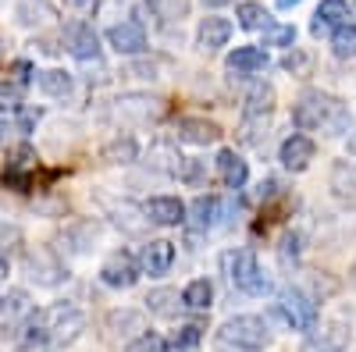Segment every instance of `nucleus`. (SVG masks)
I'll list each match as a JSON object with an SVG mask.
<instances>
[{
    "label": "nucleus",
    "mask_w": 356,
    "mask_h": 352,
    "mask_svg": "<svg viewBox=\"0 0 356 352\" xmlns=\"http://www.w3.org/2000/svg\"><path fill=\"white\" fill-rule=\"evenodd\" d=\"M292 125L300 132H321L335 139V135L353 132V114L339 97L324 90H307L292 107Z\"/></svg>",
    "instance_id": "nucleus-1"
},
{
    "label": "nucleus",
    "mask_w": 356,
    "mask_h": 352,
    "mask_svg": "<svg viewBox=\"0 0 356 352\" xmlns=\"http://www.w3.org/2000/svg\"><path fill=\"white\" fill-rule=\"evenodd\" d=\"M221 263H225L228 281L239 288V292H246V296H267V292L275 288L271 278L260 271L253 249H228V253L221 256Z\"/></svg>",
    "instance_id": "nucleus-2"
},
{
    "label": "nucleus",
    "mask_w": 356,
    "mask_h": 352,
    "mask_svg": "<svg viewBox=\"0 0 356 352\" xmlns=\"http://www.w3.org/2000/svg\"><path fill=\"white\" fill-rule=\"evenodd\" d=\"M40 320L47 328V345L50 349H65L75 338H82V331H86V313L75 303H54V306L40 310Z\"/></svg>",
    "instance_id": "nucleus-3"
},
{
    "label": "nucleus",
    "mask_w": 356,
    "mask_h": 352,
    "mask_svg": "<svg viewBox=\"0 0 356 352\" xmlns=\"http://www.w3.org/2000/svg\"><path fill=\"white\" fill-rule=\"evenodd\" d=\"M221 345H232V349H243V352H260L271 345V328H267L264 317H253V313H239L221 324L218 331Z\"/></svg>",
    "instance_id": "nucleus-4"
},
{
    "label": "nucleus",
    "mask_w": 356,
    "mask_h": 352,
    "mask_svg": "<svg viewBox=\"0 0 356 352\" xmlns=\"http://www.w3.org/2000/svg\"><path fill=\"white\" fill-rule=\"evenodd\" d=\"M22 267L29 274V281H36L40 288H57V285H65L68 281V267H65V260L57 256L50 246H36V249H29L25 260H22Z\"/></svg>",
    "instance_id": "nucleus-5"
},
{
    "label": "nucleus",
    "mask_w": 356,
    "mask_h": 352,
    "mask_svg": "<svg viewBox=\"0 0 356 352\" xmlns=\"http://www.w3.org/2000/svg\"><path fill=\"white\" fill-rule=\"evenodd\" d=\"M275 313L285 320L292 331H314L317 328V303L307 296L303 288H285L278 303H275Z\"/></svg>",
    "instance_id": "nucleus-6"
},
{
    "label": "nucleus",
    "mask_w": 356,
    "mask_h": 352,
    "mask_svg": "<svg viewBox=\"0 0 356 352\" xmlns=\"http://www.w3.org/2000/svg\"><path fill=\"white\" fill-rule=\"evenodd\" d=\"M97 203H100L104 217H111V224L122 228L125 235H143L146 224H154L150 217H146V207H139V203H132V199H118V196L97 192Z\"/></svg>",
    "instance_id": "nucleus-7"
},
{
    "label": "nucleus",
    "mask_w": 356,
    "mask_h": 352,
    "mask_svg": "<svg viewBox=\"0 0 356 352\" xmlns=\"http://www.w3.org/2000/svg\"><path fill=\"white\" fill-rule=\"evenodd\" d=\"M107 47L122 57H143L150 50V40H146V28L143 22H114L107 33H104Z\"/></svg>",
    "instance_id": "nucleus-8"
},
{
    "label": "nucleus",
    "mask_w": 356,
    "mask_h": 352,
    "mask_svg": "<svg viewBox=\"0 0 356 352\" xmlns=\"http://www.w3.org/2000/svg\"><path fill=\"white\" fill-rule=\"evenodd\" d=\"M114 114L122 121H139V125H150L164 114V100L150 97V93H122L114 100Z\"/></svg>",
    "instance_id": "nucleus-9"
},
{
    "label": "nucleus",
    "mask_w": 356,
    "mask_h": 352,
    "mask_svg": "<svg viewBox=\"0 0 356 352\" xmlns=\"http://www.w3.org/2000/svg\"><path fill=\"white\" fill-rule=\"evenodd\" d=\"M139 274H143V267H139V260H136L129 249L111 253V256L104 260V267H100V281H104L107 288H118V292L132 288V285L139 281Z\"/></svg>",
    "instance_id": "nucleus-10"
},
{
    "label": "nucleus",
    "mask_w": 356,
    "mask_h": 352,
    "mask_svg": "<svg viewBox=\"0 0 356 352\" xmlns=\"http://www.w3.org/2000/svg\"><path fill=\"white\" fill-rule=\"evenodd\" d=\"M65 47H68V53L75 57V61H82V65L100 61V36H97V28L89 25V22H72L65 28Z\"/></svg>",
    "instance_id": "nucleus-11"
},
{
    "label": "nucleus",
    "mask_w": 356,
    "mask_h": 352,
    "mask_svg": "<svg viewBox=\"0 0 356 352\" xmlns=\"http://www.w3.org/2000/svg\"><path fill=\"white\" fill-rule=\"evenodd\" d=\"M33 317V299L25 288H8V296H0V320H4V338H18V328Z\"/></svg>",
    "instance_id": "nucleus-12"
},
{
    "label": "nucleus",
    "mask_w": 356,
    "mask_h": 352,
    "mask_svg": "<svg viewBox=\"0 0 356 352\" xmlns=\"http://www.w3.org/2000/svg\"><path fill=\"white\" fill-rule=\"evenodd\" d=\"M100 235H104L100 221H93V217H79V221L65 224V231H61V242H65V246H68L75 256H86V253H93V249H97Z\"/></svg>",
    "instance_id": "nucleus-13"
},
{
    "label": "nucleus",
    "mask_w": 356,
    "mask_h": 352,
    "mask_svg": "<svg viewBox=\"0 0 356 352\" xmlns=\"http://www.w3.org/2000/svg\"><path fill=\"white\" fill-rule=\"evenodd\" d=\"M104 328L114 342H136L139 335H146V317L132 306H122V310H111L104 317Z\"/></svg>",
    "instance_id": "nucleus-14"
},
{
    "label": "nucleus",
    "mask_w": 356,
    "mask_h": 352,
    "mask_svg": "<svg viewBox=\"0 0 356 352\" xmlns=\"http://www.w3.org/2000/svg\"><path fill=\"white\" fill-rule=\"evenodd\" d=\"M314 153H317V146H314V139H310V135H303V132L289 135V139L278 146V160H282V167H285V171H292V174L307 171V167H310V160H314Z\"/></svg>",
    "instance_id": "nucleus-15"
},
{
    "label": "nucleus",
    "mask_w": 356,
    "mask_h": 352,
    "mask_svg": "<svg viewBox=\"0 0 356 352\" xmlns=\"http://www.w3.org/2000/svg\"><path fill=\"white\" fill-rule=\"evenodd\" d=\"M221 217H225V207H221L218 196H196L189 214H186V224H189L193 239H196V235H207L214 224H221Z\"/></svg>",
    "instance_id": "nucleus-16"
},
{
    "label": "nucleus",
    "mask_w": 356,
    "mask_h": 352,
    "mask_svg": "<svg viewBox=\"0 0 356 352\" xmlns=\"http://www.w3.org/2000/svg\"><path fill=\"white\" fill-rule=\"evenodd\" d=\"M175 139L189 146H214L221 139V125L207 121V117H178L175 121Z\"/></svg>",
    "instance_id": "nucleus-17"
},
{
    "label": "nucleus",
    "mask_w": 356,
    "mask_h": 352,
    "mask_svg": "<svg viewBox=\"0 0 356 352\" xmlns=\"http://www.w3.org/2000/svg\"><path fill=\"white\" fill-rule=\"evenodd\" d=\"M143 207H146V217H150L154 224H161V228L186 224V214H189V207L178 196H150Z\"/></svg>",
    "instance_id": "nucleus-18"
},
{
    "label": "nucleus",
    "mask_w": 356,
    "mask_h": 352,
    "mask_svg": "<svg viewBox=\"0 0 356 352\" xmlns=\"http://www.w3.org/2000/svg\"><path fill=\"white\" fill-rule=\"evenodd\" d=\"M228 40H232V22L228 18H221V15L200 18V25H196V47L203 53H214V50L228 47Z\"/></svg>",
    "instance_id": "nucleus-19"
},
{
    "label": "nucleus",
    "mask_w": 356,
    "mask_h": 352,
    "mask_svg": "<svg viewBox=\"0 0 356 352\" xmlns=\"http://www.w3.org/2000/svg\"><path fill=\"white\" fill-rule=\"evenodd\" d=\"M171 263H175V246L168 239H150L139 253V267L150 278H164L171 271Z\"/></svg>",
    "instance_id": "nucleus-20"
},
{
    "label": "nucleus",
    "mask_w": 356,
    "mask_h": 352,
    "mask_svg": "<svg viewBox=\"0 0 356 352\" xmlns=\"http://www.w3.org/2000/svg\"><path fill=\"white\" fill-rule=\"evenodd\" d=\"M267 50L264 47H235L232 53H228V61H225V68L235 75V78H250V75H260L264 68H267Z\"/></svg>",
    "instance_id": "nucleus-21"
},
{
    "label": "nucleus",
    "mask_w": 356,
    "mask_h": 352,
    "mask_svg": "<svg viewBox=\"0 0 356 352\" xmlns=\"http://www.w3.org/2000/svg\"><path fill=\"white\" fill-rule=\"evenodd\" d=\"M346 18H349V0H321L314 11V22H310V33L314 36L335 33L339 25H346Z\"/></svg>",
    "instance_id": "nucleus-22"
},
{
    "label": "nucleus",
    "mask_w": 356,
    "mask_h": 352,
    "mask_svg": "<svg viewBox=\"0 0 356 352\" xmlns=\"http://www.w3.org/2000/svg\"><path fill=\"white\" fill-rule=\"evenodd\" d=\"M275 114V85H253V90L246 93V103H243V117L246 121H267V117Z\"/></svg>",
    "instance_id": "nucleus-23"
},
{
    "label": "nucleus",
    "mask_w": 356,
    "mask_h": 352,
    "mask_svg": "<svg viewBox=\"0 0 356 352\" xmlns=\"http://www.w3.org/2000/svg\"><path fill=\"white\" fill-rule=\"evenodd\" d=\"M218 178L225 189H243L250 178V164L235 153V150H221L218 153Z\"/></svg>",
    "instance_id": "nucleus-24"
},
{
    "label": "nucleus",
    "mask_w": 356,
    "mask_h": 352,
    "mask_svg": "<svg viewBox=\"0 0 356 352\" xmlns=\"http://www.w3.org/2000/svg\"><path fill=\"white\" fill-rule=\"evenodd\" d=\"M150 164L154 171H161V174H168V178H182V171H186V157L175 150L171 142H157V146H150Z\"/></svg>",
    "instance_id": "nucleus-25"
},
{
    "label": "nucleus",
    "mask_w": 356,
    "mask_h": 352,
    "mask_svg": "<svg viewBox=\"0 0 356 352\" xmlns=\"http://www.w3.org/2000/svg\"><path fill=\"white\" fill-rule=\"evenodd\" d=\"M15 18L22 25H47V22L57 18V11H54V4H47V0H18Z\"/></svg>",
    "instance_id": "nucleus-26"
},
{
    "label": "nucleus",
    "mask_w": 356,
    "mask_h": 352,
    "mask_svg": "<svg viewBox=\"0 0 356 352\" xmlns=\"http://www.w3.org/2000/svg\"><path fill=\"white\" fill-rule=\"evenodd\" d=\"M182 303H186V310H196V313L211 310V303H214V285L207 281V278L189 281V285L182 288Z\"/></svg>",
    "instance_id": "nucleus-27"
},
{
    "label": "nucleus",
    "mask_w": 356,
    "mask_h": 352,
    "mask_svg": "<svg viewBox=\"0 0 356 352\" xmlns=\"http://www.w3.org/2000/svg\"><path fill=\"white\" fill-rule=\"evenodd\" d=\"M182 296H178L175 288H154L150 296H146V310H150L154 317H175L178 310H182Z\"/></svg>",
    "instance_id": "nucleus-28"
},
{
    "label": "nucleus",
    "mask_w": 356,
    "mask_h": 352,
    "mask_svg": "<svg viewBox=\"0 0 356 352\" xmlns=\"http://www.w3.org/2000/svg\"><path fill=\"white\" fill-rule=\"evenodd\" d=\"M72 85H75V78H72V72H65V68H47V72H40V90H43L47 97L65 100V97L72 93Z\"/></svg>",
    "instance_id": "nucleus-29"
},
{
    "label": "nucleus",
    "mask_w": 356,
    "mask_h": 352,
    "mask_svg": "<svg viewBox=\"0 0 356 352\" xmlns=\"http://www.w3.org/2000/svg\"><path fill=\"white\" fill-rule=\"evenodd\" d=\"M146 8H150L164 25H175V22H186L189 18L193 0H146Z\"/></svg>",
    "instance_id": "nucleus-30"
},
{
    "label": "nucleus",
    "mask_w": 356,
    "mask_h": 352,
    "mask_svg": "<svg viewBox=\"0 0 356 352\" xmlns=\"http://www.w3.org/2000/svg\"><path fill=\"white\" fill-rule=\"evenodd\" d=\"M136 157H139V142L132 139V135H118V139H111L107 146H104V160L107 164H136Z\"/></svg>",
    "instance_id": "nucleus-31"
},
{
    "label": "nucleus",
    "mask_w": 356,
    "mask_h": 352,
    "mask_svg": "<svg viewBox=\"0 0 356 352\" xmlns=\"http://www.w3.org/2000/svg\"><path fill=\"white\" fill-rule=\"evenodd\" d=\"M235 18H239V25L250 28V33H257V28H267V25H271V15H267V8L257 4V0H246V4L235 8Z\"/></svg>",
    "instance_id": "nucleus-32"
},
{
    "label": "nucleus",
    "mask_w": 356,
    "mask_h": 352,
    "mask_svg": "<svg viewBox=\"0 0 356 352\" xmlns=\"http://www.w3.org/2000/svg\"><path fill=\"white\" fill-rule=\"evenodd\" d=\"M332 53L339 57V61H353L356 57V25H339L332 33Z\"/></svg>",
    "instance_id": "nucleus-33"
},
{
    "label": "nucleus",
    "mask_w": 356,
    "mask_h": 352,
    "mask_svg": "<svg viewBox=\"0 0 356 352\" xmlns=\"http://www.w3.org/2000/svg\"><path fill=\"white\" fill-rule=\"evenodd\" d=\"M332 189H335L342 199H356V167H353V164L339 160V164L332 167Z\"/></svg>",
    "instance_id": "nucleus-34"
},
{
    "label": "nucleus",
    "mask_w": 356,
    "mask_h": 352,
    "mask_svg": "<svg viewBox=\"0 0 356 352\" xmlns=\"http://www.w3.org/2000/svg\"><path fill=\"white\" fill-rule=\"evenodd\" d=\"M200 342H203V328L200 324H182L171 335V349L175 352H200Z\"/></svg>",
    "instance_id": "nucleus-35"
},
{
    "label": "nucleus",
    "mask_w": 356,
    "mask_h": 352,
    "mask_svg": "<svg viewBox=\"0 0 356 352\" xmlns=\"http://www.w3.org/2000/svg\"><path fill=\"white\" fill-rule=\"evenodd\" d=\"M282 68H285L292 78H307V75H310V53L289 47V53L282 57Z\"/></svg>",
    "instance_id": "nucleus-36"
},
{
    "label": "nucleus",
    "mask_w": 356,
    "mask_h": 352,
    "mask_svg": "<svg viewBox=\"0 0 356 352\" xmlns=\"http://www.w3.org/2000/svg\"><path fill=\"white\" fill-rule=\"evenodd\" d=\"M278 256H282L285 267L300 263V256H303V235H300V231H285V239H282V246H278Z\"/></svg>",
    "instance_id": "nucleus-37"
},
{
    "label": "nucleus",
    "mask_w": 356,
    "mask_h": 352,
    "mask_svg": "<svg viewBox=\"0 0 356 352\" xmlns=\"http://www.w3.org/2000/svg\"><path fill=\"white\" fill-rule=\"evenodd\" d=\"M264 43H267V47H285V50H289V47L296 43V28H292V25H275V22H271V25L264 28Z\"/></svg>",
    "instance_id": "nucleus-38"
},
{
    "label": "nucleus",
    "mask_w": 356,
    "mask_h": 352,
    "mask_svg": "<svg viewBox=\"0 0 356 352\" xmlns=\"http://www.w3.org/2000/svg\"><path fill=\"white\" fill-rule=\"evenodd\" d=\"M164 68H168L164 57H150V61L143 57V61H132V65H129V75H136V78H164V75H161Z\"/></svg>",
    "instance_id": "nucleus-39"
},
{
    "label": "nucleus",
    "mask_w": 356,
    "mask_h": 352,
    "mask_svg": "<svg viewBox=\"0 0 356 352\" xmlns=\"http://www.w3.org/2000/svg\"><path fill=\"white\" fill-rule=\"evenodd\" d=\"M171 345L161 338V335H154V331H146V335H139L136 342H129V352H168Z\"/></svg>",
    "instance_id": "nucleus-40"
},
{
    "label": "nucleus",
    "mask_w": 356,
    "mask_h": 352,
    "mask_svg": "<svg viewBox=\"0 0 356 352\" xmlns=\"http://www.w3.org/2000/svg\"><path fill=\"white\" fill-rule=\"evenodd\" d=\"M18 107H22V93H18V85H11V82H0V114L18 110Z\"/></svg>",
    "instance_id": "nucleus-41"
},
{
    "label": "nucleus",
    "mask_w": 356,
    "mask_h": 352,
    "mask_svg": "<svg viewBox=\"0 0 356 352\" xmlns=\"http://www.w3.org/2000/svg\"><path fill=\"white\" fill-rule=\"evenodd\" d=\"M18 242H22V231L15 224H8V221H0V256H8Z\"/></svg>",
    "instance_id": "nucleus-42"
},
{
    "label": "nucleus",
    "mask_w": 356,
    "mask_h": 352,
    "mask_svg": "<svg viewBox=\"0 0 356 352\" xmlns=\"http://www.w3.org/2000/svg\"><path fill=\"white\" fill-rule=\"evenodd\" d=\"M43 110H33V107H18V132H33L40 125Z\"/></svg>",
    "instance_id": "nucleus-43"
},
{
    "label": "nucleus",
    "mask_w": 356,
    "mask_h": 352,
    "mask_svg": "<svg viewBox=\"0 0 356 352\" xmlns=\"http://www.w3.org/2000/svg\"><path fill=\"white\" fill-rule=\"evenodd\" d=\"M11 72H15V85H25V82H33V75H40V72L33 68V61H15Z\"/></svg>",
    "instance_id": "nucleus-44"
},
{
    "label": "nucleus",
    "mask_w": 356,
    "mask_h": 352,
    "mask_svg": "<svg viewBox=\"0 0 356 352\" xmlns=\"http://www.w3.org/2000/svg\"><path fill=\"white\" fill-rule=\"evenodd\" d=\"M346 153L356 160V128H353V135H346Z\"/></svg>",
    "instance_id": "nucleus-45"
},
{
    "label": "nucleus",
    "mask_w": 356,
    "mask_h": 352,
    "mask_svg": "<svg viewBox=\"0 0 356 352\" xmlns=\"http://www.w3.org/2000/svg\"><path fill=\"white\" fill-rule=\"evenodd\" d=\"M303 4V0H275V8L278 11H289V8H300Z\"/></svg>",
    "instance_id": "nucleus-46"
},
{
    "label": "nucleus",
    "mask_w": 356,
    "mask_h": 352,
    "mask_svg": "<svg viewBox=\"0 0 356 352\" xmlns=\"http://www.w3.org/2000/svg\"><path fill=\"white\" fill-rule=\"evenodd\" d=\"M203 8H225V4H232V0H200Z\"/></svg>",
    "instance_id": "nucleus-47"
},
{
    "label": "nucleus",
    "mask_w": 356,
    "mask_h": 352,
    "mask_svg": "<svg viewBox=\"0 0 356 352\" xmlns=\"http://www.w3.org/2000/svg\"><path fill=\"white\" fill-rule=\"evenodd\" d=\"M4 142H8V121L0 117V146H4Z\"/></svg>",
    "instance_id": "nucleus-48"
},
{
    "label": "nucleus",
    "mask_w": 356,
    "mask_h": 352,
    "mask_svg": "<svg viewBox=\"0 0 356 352\" xmlns=\"http://www.w3.org/2000/svg\"><path fill=\"white\" fill-rule=\"evenodd\" d=\"M4 274H8V256H0V281H4Z\"/></svg>",
    "instance_id": "nucleus-49"
},
{
    "label": "nucleus",
    "mask_w": 356,
    "mask_h": 352,
    "mask_svg": "<svg viewBox=\"0 0 356 352\" xmlns=\"http://www.w3.org/2000/svg\"><path fill=\"white\" fill-rule=\"evenodd\" d=\"M72 8H86V4H93V0H68Z\"/></svg>",
    "instance_id": "nucleus-50"
},
{
    "label": "nucleus",
    "mask_w": 356,
    "mask_h": 352,
    "mask_svg": "<svg viewBox=\"0 0 356 352\" xmlns=\"http://www.w3.org/2000/svg\"><path fill=\"white\" fill-rule=\"evenodd\" d=\"M349 15L356 18V0H349Z\"/></svg>",
    "instance_id": "nucleus-51"
},
{
    "label": "nucleus",
    "mask_w": 356,
    "mask_h": 352,
    "mask_svg": "<svg viewBox=\"0 0 356 352\" xmlns=\"http://www.w3.org/2000/svg\"><path fill=\"white\" fill-rule=\"evenodd\" d=\"M0 61H4V40H0Z\"/></svg>",
    "instance_id": "nucleus-52"
},
{
    "label": "nucleus",
    "mask_w": 356,
    "mask_h": 352,
    "mask_svg": "<svg viewBox=\"0 0 356 352\" xmlns=\"http://www.w3.org/2000/svg\"><path fill=\"white\" fill-rule=\"evenodd\" d=\"M321 352H335V349H321Z\"/></svg>",
    "instance_id": "nucleus-53"
}]
</instances>
